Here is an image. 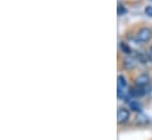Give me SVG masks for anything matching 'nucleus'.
Masks as SVG:
<instances>
[{"mask_svg":"<svg viewBox=\"0 0 152 140\" xmlns=\"http://www.w3.org/2000/svg\"><path fill=\"white\" fill-rule=\"evenodd\" d=\"M152 38V30L149 27H143L137 33V40L140 44H148Z\"/></svg>","mask_w":152,"mask_h":140,"instance_id":"1","label":"nucleus"},{"mask_svg":"<svg viewBox=\"0 0 152 140\" xmlns=\"http://www.w3.org/2000/svg\"><path fill=\"white\" fill-rule=\"evenodd\" d=\"M117 119H118V124H125V122H127L129 119H130V111L127 108L120 107L118 109V113H117Z\"/></svg>","mask_w":152,"mask_h":140,"instance_id":"2","label":"nucleus"},{"mask_svg":"<svg viewBox=\"0 0 152 140\" xmlns=\"http://www.w3.org/2000/svg\"><path fill=\"white\" fill-rule=\"evenodd\" d=\"M149 82H150V77L146 73H142L140 75H138V78L136 80V84L138 86H146V85H149Z\"/></svg>","mask_w":152,"mask_h":140,"instance_id":"3","label":"nucleus"},{"mask_svg":"<svg viewBox=\"0 0 152 140\" xmlns=\"http://www.w3.org/2000/svg\"><path fill=\"white\" fill-rule=\"evenodd\" d=\"M134 66H136V59H134V58H132L131 55H129V57L124 60V67H125V69L131 70V69H133Z\"/></svg>","mask_w":152,"mask_h":140,"instance_id":"4","label":"nucleus"},{"mask_svg":"<svg viewBox=\"0 0 152 140\" xmlns=\"http://www.w3.org/2000/svg\"><path fill=\"white\" fill-rule=\"evenodd\" d=\"M126 86H127V81H126L125 77H123V75H118V87L125 90Z\"/></svg>","mask_w":152,"mask_h":140,"instance_id":"5","label":"nucleus"},{"mask_svg":"<svg viewBox=\"0 0 152 140\" xmlns=\"http://www.w3.org/2000/svg\"><path fill=\"white\" fill-rule=\"evenodd\" d=\"M120 50L126 54V55H131V48L129 47V45L126 42H120Z\"/></svg>","mask_w":152,"mask_h":140,"instance_id":"6","label":"nucleus"},{"mask_svg":"<svg viewBox=\"0 0 152 140\" xmlns=\"http://www.w3.org/2000/svg\"><path fill=\"white\" fill-rule=\"evenodd\" d=\"M117 13H118L119 17H121V15H125V14L127 13V9H126V7H125L124 5L119 4V5H118V8H117Z\"/></svg>","mask_w":152,"mask_h":140,"instance_id":"7","label":"nucleus"},{"mask_svg":"<svg viewBox=\"0 0 152 140\" xmlns=\"http://www.w3.org/2000/svg\"><path fill=\"white\" fill-rule=\"evenodd\" d=\"M144 12H145V14H146L148 17H150V18H152V5H148V6L145 7Z\"/></svg>","mask_w":152,"mask_h":140,"instance_id":"8","label":"nucleus"},{"mask_svg":"<svg viewBox=\"0 0 152 140\" xmlns=\"http://www.w3.org/2000/svg\"><path fill=\"white\" fill-rule=\"evenodd\" d=\"M131 106H132V108H136V111H140V108L138 107V105L136 103H131Z\"/></svg>","mask_w":152,"mask_h":140,"instance_id":"9","label":"nucleus"},{"mask_svg":"<svg viewBox=\"0 0 152 140\" xmlns=\"http://www.w3.org/2000/svg\"><path fill=\"white\" fill-rule=\"evenodd\" d=\"M150 54L152 55V44H151V47H150Z\"/></svg>","mask_w":152,"mask_h":140,"instance_id":"10","label":"nucleus"},{"mask_svg":"<svg viewBox=\"0 0 152 140\" xmlns=\"http://www.w3.org/2000/svg\"><path fill=\"white\" fill-rule=\"evenodd\" d=\"M150 1H151V2H152V0H150Z\"/></svg>","mask_w":152,"mask_h":140,"instance_id":"11","label":"nucleus"}]
</instances>
